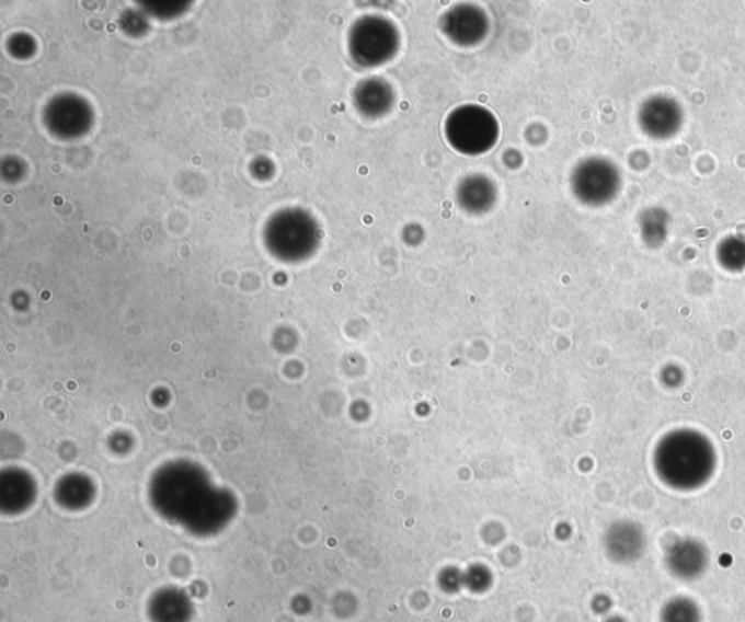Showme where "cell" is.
Instances as JSON below:
<instances>
[{"label": "cell", "mask_w": 745, "mask_h": 622, "mask_svg": "<svg viewBox=\"0 0 745 622\" xmlns=\"http://www.w3.org/2000/svg\"><path fill=\"white\" fill-rule=\"evenodd\" d=\"M445 136L451 149L460 154H485L500 139L498 119L485 106L460 105L447 115Z\"/></svg>", "instance_id": "1"}, {"label": "cell", "mask_w": 745, "mask_h": 622, "mask_svg": "<svg viewBox=\"0 0 745 622\" xmlns=\"http://www.w3.org/2000/svg\"><path fill=\"white\" fill-rule=\"evenodd\" d=\"M401 42V33L389 18L362 16L349 31V55L362 68H379L398 55Z\"/></svg>", "instance_id": "2"}, {"label": "cell", "mask_w": 745, "mask_h": 622, "mask_svg": "<svg viewBox=\"0 0 745 622\" xmlns=\"http://www.w3.org/2000/svg\"><path fill=\"white\" fill-rule=\"evenodd\" d=\"M442 31L451 43L470 47L483 42L490 33V20L481 8L463 3L442 16Z\"/></svg>", "instance_id": "3"}, {"label": "cell", "mask_w": 745, "mask_h": 622, "mask_svg": "<svg viewBox=\"0 0 745 622\" xmlns=\"http://www.w3.org/2000/svg\"><path fill=\"white\" fill-rule=\"evenodd\" d=\"M615 173L601 160L589 159L575 168L571 177L575 197L585 204H600L615 188Z\"/></svg>", "instance_id": "4"}, {"label": "cell", "mask_w": 745, "mask_h": 622, "mask_svg": "<svg viewBox=\"0 0 745 622\" xmlns=\"http://www.w3.org/2000/svg\"><path fill=\"white\" fill-rule=\"evenodd\" d=\"M394 92L388 80L373 77L362 80L354 91V106L362 117L377 119L393 110Z\"/></svg>", "instance_id": "5"}, {"label": "cell", "mask_w": 745, "mask_h": 622, "mask_svg": "<svg viewBox=\"0 0 745 622\" xmlns=\"http://www.w3.org/2000/svg\"><path fill=\"white\" fill-rule=\"evenodd\" d=\"M456 201L469 215H485L496 203L494 181L481 173L463 177L456 189Z\"/></svg>", "instance_id": "6"}, {"label": "cell", "mask_w": 745, "mask_h": 622, "mask_svg": "<svg viewBox=\"0 0 745 622\" xmlns=\"http://www.w3.org/2000/svg\"><path fill=\"white\" fill-rule=\"evenodd\" d=\"M149 615L153 622H190L193 606L183 590L163 589L150 599Z\"/></svg>", "instance_id": "7"}]
</instances>
